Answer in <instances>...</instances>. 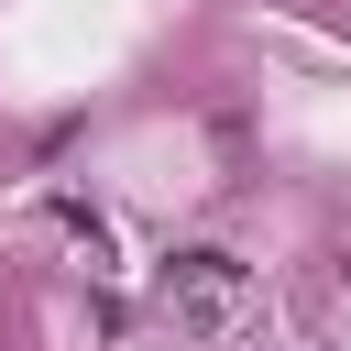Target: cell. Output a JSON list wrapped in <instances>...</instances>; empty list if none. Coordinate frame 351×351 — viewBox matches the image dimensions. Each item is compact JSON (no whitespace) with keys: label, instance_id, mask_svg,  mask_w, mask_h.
Here are the masks:
<instances>
[{"label":"cell","instance_id":"cell-1","mask_svg":"<svg viewBox=\"0 0 351 351\" xmlns=\"http://www.w3.org/2000/svg\"><path fill=\"white\" fill-rule=\"evenodd\" d=\"M165 307H176L186 329H208V340H241L252 307H263V285H252V263H230V252H176V263H165Z\"/></svg>","mask_w":351,"mask_h":351}]
</instances>
